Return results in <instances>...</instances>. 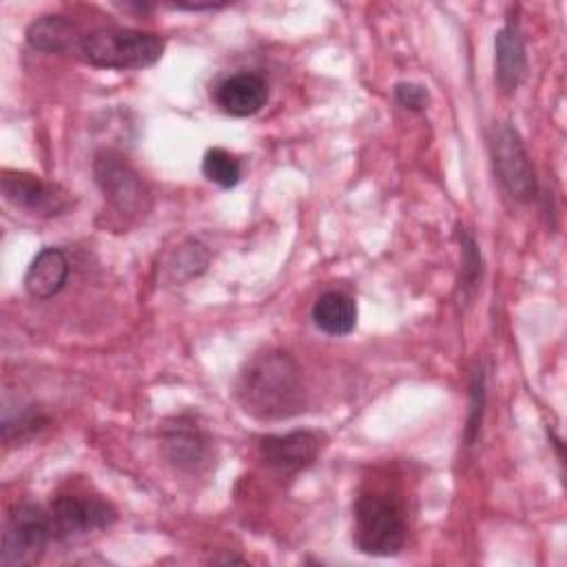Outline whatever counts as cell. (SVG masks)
<instances>
[{"label":"cell","instance_id":"6da1fadb","mask_svg":"<svg viewBox=\"0 0 567 567\" xmlns=\"http://www.w3.org/2000/svg\"><path fill=\"white\" fill-rule=\"evenodd\" d=\"M235 399L259 421H284L306 405L301 368L290 352L268 348L252 354L237 374Z\"/></svg>","mask_w":567,"mask_h":567},{"label":"cell","instance_id":"7a4b0ae2","mask_svg":"<svg viewBox=\"0 0 567 567\" xmlns=\"http://www.w3.org/2000/svg\"><path fill=\"white\" fill-rule=\"evenodd\" d=\"M354 545L368 556H394L408 536L405 509L399 496L385 489L361 492L352 507Z\"/></svg>","mask_w":567,"mask_h":567},{"label":"cell","instance_id":"3957f363","mask_svg":"<svg viewBox=\"0 0 567 567\" xmlns=\"http://www.w3.org/2000/svg\"><path fill=\"white\" fill-rule=\"evenodd\" d=\"M78 53L97 69H146L164 53V38L151 31L126 27H97L82 33Z\"/></svg>","mask_w":567,"mask_h":567},{"label":"cell","instance_id":"277c9868","mask_svg":"<svg viewBox=\"0 0 567 567\" xmlns=\"http://www.w3.org/2000/svg\"><path fill=\"white\" fill-rule=\"evenodd\" d=\"M53 538L55 536H53L51 514L44 512L40 505L20 503L11 509L2 532L0 565L2 567L35 565Z\"/></svg>","mask_w":567,"mask_h":567},{"label":"cell","instance_id":"5b68a950","mask_svg":"<svg viewBox=\"0 0 567 567\" xmlns=\"http://www.w3.org/2000/svg\"><path fill=\"white\" fill-rule=\"evenodd\" d=\"M93 177L104 199L122 215H142L151 206V190L140 173L117 151L102 148L93 157Z\"/></svg>","mask_w":567,"mask_h":567},{"label":"cell","instance_id":"8992f818","mask_svg":"<svg viewBox=\"0 0 567 567\" xmlns=\"http://www.w3.org/2000/svg\"><path fill=\"white\" fill-rule=\"evenodd\" d=\"M489 151L494 173L505 193L516 202H532L538 184L520 133L512 124H498L489 140Z\"/></svg>","mask_w":567,"mask_h":567},{"label":"cell","instance_id":"52a82bcc","mask_svg":"<svg viewBox=\"0 0 567 567\" xmlns=\"http://www.w3.org/2000/svg\"><path fill=\"white\" fill-rule=\"evenodd\" d=\"M49 514L53 523V536L58 540H73L93 532L109 529L117 518V512L109 501L75 492L55 496Z\"/></svg>","mask_w":567,"mask_h":567},{"label":"cell","instance_id":"ba28073f","mask_svg":"<svg viewBox=\"0 0 567 567\" xmlns=\"http://www.w3.org/2000/svg\"><path fill=\"white\" fill-rule=\"evenodd\" d=\"M0 190L11 206L29 215L58 217L71 208V195L62 186L27 171H2Z\"/></svg>","mask_w":567,"mask_h":567},{"label":"cell","instance_id":"9c48e42d","mask_svg":"<svg viewBox=\"0 0 567 567\" xmlns=\"http://www.w3.org/2000/svg\"><path fill=\"white\" fill-rule=\"evenodd\" d=\"M162 450L171 465L186 474H199L213 463V439L188 416L164 425Z\"/></svg>","mask_w":567,"mask_h":567},{"label":"cell","instance_id":"30bf717a","mask_svg":"<svg viewBox=\"0 0 567 567\" xmlns=\"http://www.w3.org/2000/svg\"><path fill=\"white\" fill-rule=\"evenodd\" d=\"M323 447V439L312 430H292L286 434H268L259 441L261 461L279 474H297L310 467Z\"/></svg>","mask_w":567,"mask_h":567},{"label":"cell","instance_id":"8fae6325","mask_svg":"<svg viewBox=\"0 0 567 567\" xmlns=\"http://www.w3.org/2000/svg\"><path fill=\"white\" fill-rule=\"evenodd\" d=\"M215 104L233 117L259 113L268 102V84L259 73H235L224 78L213 91Z\"/></svg>","mask_w":567,"mask_h":567},{"label":"cell","instance_id":"7c38bea8","mask_svg":"<svg viewBox=\"0 0 567 567\" xmlns=\"http://www.w3.org/2000/svg\"><path fill=\"white\" fill-rule=\"evenodd\" d=\"M494 69H496V84L498 89L509 95L518 89L527 71V55L523 33L516 20H507L494 40Z\"/></svg>","mask_w":567,"mask_h":567},{"label":"cell","instance_id":"4fadbf2b","mask_svg":"<svg viewBox=\"0 0 567 567\" xmlns=\"http://www.w3.org/2000/svg\"><path fill=\"white\" fill-rule=\"evenodd\" d=\"M69 277V261L60 248H42L24 272V290L31 299L44 301L55 297Z\"/></svg>","mask_w":567,"mask_h":567},{"label":"cell","instance_id":"5bb4252c","mask_svg":"<svg viewBox=\"0 0 567 567\" xmlns=\"http://www.w3.org/2000/svg\"><path fill=\"white\" fill-rule=\"evenodd\" d=\"M310 315L312 323L330 337L350 334L357 326V303L341 290H328L319 295Z\"/></svg>","mask_w":567,"mask_h":567},{"label":"cell","instance_id":"9a60e30c","mask_svg":"<svg viewBox=\"0 0 567 567\" xmlns=\"http://www.w3.org/2000/svg\"><path fill=\"white\" fill-rule=\"evenodd\" d=\"M80 38L66 16H40L27 27V44L42 53H69L78 49Z\"/></svg>","mask_w":567,"mask_h":567},{"label":"cell","instance_id":"2e32d148","mask_svg":"<svg viewBox=\"0 0 567 567\" xmlns=\"http://www.w3.org/2000/svg\"><path fill=\"white\" fill-rule=\"evenodd\" d=\"M49 416L38 405H24L16 414L4 412L2 416V439L7 445H22L31 441L44 425Z\"/></svg>","mask_w":567,"mask_h":567},{"label":"cell","instance_id":"e0dca14e","mask_svg":"<svg viewBox=\"0 0 567 567\" xmlns=\"http://www.w3.org/2000/svg\"><path fill=\"white\" fill-rule=\"evenodd\" d=\"M202 173L208 182L221 186V188H233L241 179V164L235 155H230L226 148L213 146L204 153L202 159Z\"/></svg>","mask_w":567,"mask_h":567},{"label":"cell","instance_id":"ac0fdd59","mask_svg":"<svg viewBox=\"0 0 567 567\" xmlns=\"http://www.w3.org/2000/svg\"><path fill=\"white\" fill-rule=\"evenodd\" d=\"M456 237H458V244H461V288L465 292H470L481 281L483 259H481L478 244H476L474 235L467 228L458 226Z\"/></svg>","mask_w":567,"mask_h":567},{"label":"cell","instance_id":"d6986e66","mask_svg":"<svg viewBox=\"0 0 567 567\" xmlns=\"http://www.w3.org/2000/svg\"><path fill=\"white\" fill-rule=\"evenodd\" d=\"M483 408H485V372L483 368H476L472 374V383H470V416H467V425H465V445H474L478 430H481V421H483Z\"/></svg>","mask_w":567,"mask_h":567},{"label":"cell","instance_id":"ffe728a7","mask_svg":"<svg viewBox=\"0 0 567 567\" xmlns=\"http://www.w3.org/2000/svg\"><path fill=\"white\" fill-rule=\"evenodd\" d=\"M394 97L401 106L410 109V111H425L427 109V102H430V93L423 84H416V82H399L394 86Z\"/></svg>","mask_w":567,"mask_h":567}]
</instances>
